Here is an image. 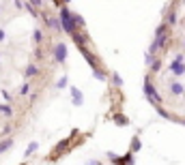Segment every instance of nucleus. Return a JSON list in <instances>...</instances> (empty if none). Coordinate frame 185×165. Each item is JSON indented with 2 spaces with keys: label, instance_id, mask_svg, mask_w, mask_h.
Instances as JSON below:
<instances>
[{
  "label": "nucleus",
  "instance_id": "obj_4",
  "mask_svg": "<svg viewBox=\"0 0 185 165\" xmlns=\"http://www.w3.org/2000/svg\"><path fill=\"white\" fill-rule=\"evenodd\" d=\"M71 97H73V105H82V101H84V99H82L80 88H75V86H73V88H71Z\"/></svg>",
  "mask_w": 185,
  "mask_h": 165
},
{
  "label": "nucleus",
  "instance_id": "obj_11",
  "mask_svg": "<svg viewBox=\"0 0 185 165\" xmlns=\"http://www.w3.org/2000/svg\"><path fill=\"white\" fill-rule=\"evenodd\" d=\"M73 22H75V26H82V24H84V19H82L80 15H73Z\"/></svg>",
  "mask_w": 185,
  "mask_h": 165
},
{
  "label": "nucleus",
  "instance_id": "obj_5",
  "mask_svg": "<svg viewBox=\"0 0 185 165\" xmlns=\"http://www.w3.org/2000/svg\"><path fill=\"white\" fill-rule=\"evenodd\" d=\"M11 144H13V139H4V142L0 144V155H2V152H6V150L11 148Z\"/></svg>",
  "mask_w": 185,
  "mask_h": 165
},
{
  "label": "nucleus",
  "instance_id": "obj_8",
  "mask_svg": "<svg viewBox=\"0 0 185 165\" xmlns=\"http://www.w3.org/2000/svg\"><path fill=\"white\" fill-rule=\"evenodd\" d=\"M0 112H2L4 116H11V114H13V112H11V107H9V105H4V103H0Z\"/></svg>",
  "mask_w": 185,
  "mask_h": 165
},
{
  "label": "nucleus",
  "instance_id": "obj_3",
  "mask_svg": "<svg viewBox=\"0 0 185 165\" xmlns=\"http://www.w3.org/2000/svg\"><path fill=\"white\" fill-rule=\"evenodd\" d=\"M54 58H56V62H65L67 60V43H56Z\"/></svg>",
  "mask_w": 185,
  "mask_h": 165
},
{
  "label": "nucleus",
  "instance_id": "obj_15",
  "mask_svg": "<svg viewBox=\"0 0 185 165\" xmlns=\"http://www.w3.org/2000/svg\"><path fill=\"white\" fill-rule=\"evenodd\" d=\"M88 165H99V163H97V161H91V163H88Z\"/></svg>",
  "mask_w": 185,
  "mask_h": 165
},
{
  "label": "nucleus",
  "instance_id": "obj_1",
  "mask_svg": "<svg viewBox=\"0 0 185 165\" xmlns=\"http://www.w3.org/2000/svg\"><path fill=\"white\" fill-rule=\"evenodd\" d=\"M166 24L172 26V28H179V30L183 32L177 52L172 54V58H170L168 62H159V60H155V58H151V56L146 54V62H148V67H151L153 73H159L161 69H166V73H168V80H166L168 97H170L172 101L185 103V11H170ZM177 120L181 124H185V107H183V112L179 114Z\"/></svg>",
  "mask_w": 185,
  "mask_h": 165
},
{
  "label": "nucleus",
  "instance_id": "obj_2",
  "mask_svg": "<svg viewBox=\"0 0 185 165\" xmlns=\"http://www.w3.org/2000/svg\"><path fill=\"white\" fill-rule=\"evenodd\" d=\"M60 28L67 30L69 35L75 32V22H73V11H69L67 6L60 9Z\"/></svg>",
  "mask_w": 185,
  "mask_h": 165
},
{
  "label": "nucleus",
  "instance_id": "obj_14",
  "mask_svg": "<svg viewBox=\"0 0 185 165\" xmlns=\"http://www.w3.org/2000/svg\"><path fill=\"white\" fill-rule=\"evenodd\" d=\"M2 39H4V30H0V41H2Z\"/></svg>",
  "mask_w": 185,
  "mask_h": 165
},
{
  "label": "nucleus",
  "instance_id": "obj_7",
  "mask_svg": "<svg viewBox=\"0 0 185 165\" xmlns=\"http://www.w3.org/2000/svg\"><path fill=\"white\" fill-rule=\"evenodd\" d=\"M37 148H39V144H37V142H30V144H28V148H26V155H32Z\"/></svg>",
  "mask_w": 185,
  "mask_h": 165
},
{
  "label": "nucleus",
  "instance_id": "obj_9",
  "mask_svg": "<svg viewBox=\"0 0 185 165\" xmlns=\"http://www.w3.org/2000/svg\"><path fill=\"white\" fill-rule=\"evenodd\" d=\"M95 77H97L99 82H103V80H105V75H103V73H101L99 69H95Z\"/></svg>",
  "mask_w": 185,
  "mask_h": 165
},
{
  "label": "nucleus",
  "instance_id": "obj_6",
  "mask_svg": "<svg viewBox=\"0 0 185 165\" xmlns=\"http://www.w3.org/2000/svg\"><path fill=\"white\" fill-rule=\"evenodd\" d=\"M32 75H37V67H35V64H28V69H26V77H32Z\"/></svg>",
  "mask_w": 185,
  "mask_h": 165
},
{
  "label": "nucleus",
  "instance_id": "obj_13",
  "mask_svg": "<svg viewBox=\"0 0 185 165\" xmlns=\"http://www.w3.org/2000/svg\"><path fill=\"white\" fill-rule=\"evenodd\" d=\"M32 35H35V41H41V32H39V30H35Z\"/></svg>",
  "mask_w": 185,
  "mask_h": 165
},
{
  "label": "nucleus",
  "instance_id": "obj_12",
  "mask_svg": "<svg viewBox=\"0 0 185 165\" xmlns=\"http://www.w3.org/2000/svg\"><path fill=\"white\" fill-rule=\"evenodd\" d=\"M112 80H114V84H118V86L123 84V80H121V75H118V73H114V75H112Z\"/></svg>",
  "mask_w": 185,
  "mask_h": 165
},
{
  "label": "nucleus",
  "instance_id": "obj_10",
  "mask_svg": "<svg viewBox=\"0 0 185 165\" xmlns=\"http://www.w3.org/2000/svg\"><path fill=\"white\" fill-rule=\"evenodd\" d=\"M56 86H58V88H65V86H67V77H60V80L56 82Z\"/></svg>",
  "mask_w": 185,
  "mask_h": 165
}]
</instances>
